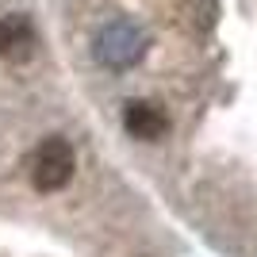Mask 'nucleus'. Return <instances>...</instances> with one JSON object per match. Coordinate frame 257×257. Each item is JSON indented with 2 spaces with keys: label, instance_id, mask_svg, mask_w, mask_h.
I'll use <instances>...</instances> for the list:
<instances>
[{
  "label": "nucleus",
  "instance_id": "2",
  "mask_svg": "<svg viewBox=\"0 0 257 257\" xmlns=\"http://www.w3.org/2000/svg\"><path fill=\"white\" fill-rule=\"evenodd\" d=\"M142 50H146V39H142L127 20L107 23L104 31L96 35V58L104 65H111V69H127V65H135L142 58Z\"/></svg>",
  "mask_w": 257,
  "mask_h": 257
},
{
  "label": "nucleus",
  "instance_id": "1",
  "mask_svg": "<svg viewBox=\"0 0 257 257\" xmlns=\"http://www.w3.org/2000/svg\"><path fill=\"white\" fill-rule=\"evenodd\" d=\"M31 184H35V192H62L65 184L73 181V173H77V154L73 146L65 139H43L39 146H35L31 154Z\"/></svg>",
  "mask_w": 257,
  "mask_h": 257
},
{
  "label": "nucleus",
  "instance_id": "4",
  "mask_svg": "<svg viewBox=\"0 0 257 257\" xmlns=\"http://www.w3.org/2000/svg\"><path fill=\"white\" fill-rule=\"evenodd\" d=\"M123 127H127L131 139H142V142H158L169 135V115L165 107L154 104V100H131L123 107Z\"/></svg>",
  "mask_w": 257,
  "mask_h": 257
},
{
  "label": "nucleus",
  "instance_id": "3",
  "mask_svg": "<svg viewBox=\"0 0 257 257\" xmlns=\"http://www.w3.org/2000/svg\"><path fill=\"white\" fill-rule=\"evenodd\" d=\"M35 46H39V31H35L31 16H23V12L0 16V62H8V65L31 62Z\"/></svg>",
  "mask_w": 257,
  "mask_h": 257
}]
</instances>
